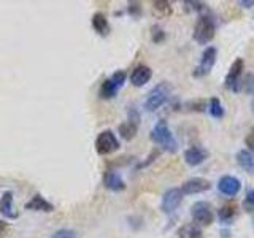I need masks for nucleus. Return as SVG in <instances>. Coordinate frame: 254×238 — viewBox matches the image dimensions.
Returning <instances> with one entry per match:
<instances>
[{"label":"nucleus","mask_w":254,"mask_h":238,"mask_svg":"<svg viewBox=\"0 0 254 238\" xmlns=\"http://www.w3.org/2000/svg\"><path fill=\"white\" fill-rule=\"evenodd\" d=\"M151 140H153L157 146H161L164 151H167V153H177V149H178V143L175 140L169 124H167V121H164V119L157 121L156 125L153 127V130H151Z\"/></svg>","instance_id":"nucleus-1"},{"label":"nucleus","mask_w":254,"mask_h":238,"mask_svg":"<svg viewBox=\"0 0 254 238\" xmlns=\"http://www.w3.org/2000/svg\"><path fill=\"white\" fill-rule=\"evenodd\" d=\"M170 84L169 83H161L154 86L153 89L149 91L148 97L145 100V108L146 111H156L161 108L164 103L169 100L170 97Z\"/></svg>","instance_id":"nucleus-2"},{"label":"nucleus","mask_w":254,"mask_h":238,"mask_svg":"<svg viewBox=\"0 0 254 238\" xmlns=\"http://www.w3.org/2000/svg\"><path fill=\"white\" fill-rule=\"evenodd\" d=\"M214 34H216V24H214V21L210 16H202L194 27V40L198 45H206L214 38Z\"/></svg>","instance_id":"nucleus-3"},{"label":"nucleus","mask_w":254,"mask_h":238,"mask_svg":"<svg viewBox=\"0 0 254 238\" xmlns=\"http://www.w3.org/2000/svg\"><path fill=\"white\" fill-rule=\"evenodd\" d=\"M126 78H127V75H126L124 70L115 71L113 75H111L110 78H107L105 81L102 83L99 95H100L102 99H113L115 95L119 92V89H121V87L124 86Z\"/></svg>","instance_id":"nucleus-4"},{"label":"nucleus","mask_w":254,"mask_h":238,"mask_svg":"<svg viewBox=\"0 0 254 238\" xmlns=\"http://www.w3.org/2000/svg\"><path fill=\"white\" fill-rule=\"evenodd\" d=\"M190 214L197 226H210L214 221V211L213 206L208 202H195L190 208Z\"/></svg>","instance_id":"nucleus-5"},{"label":"nucleus","mask_w":254,"mask_h":238,"mask_svg":"<svg viewBox=\"0 0 254 238\" xmlns=\"http://www.w3.org/2000/svg\"><path fill=\"white\" fill-rule=\"evenodd\" d=\"M116 149H119V140L116 138V135L111 130H103L99 133L97 140H95V151L100 156H108L111 153H115Z\"/></svg>","instance_id":"nucleus-6"},{"label":"nucleus","mask_w":254,"mask_h":238,"mask_svg":"<svg viewBox=\"0 0 254 238\" xmlns=\"http://www.w3.org/2000/svg\"><path fill=\"white\" fill-rule=\"evenodd\" d=\"M216 56H218V50L214 46H208L206 50L202 53V58H200V62H198V65L195 67L194 70V76L195 78H202V76H206L211 71L213 65L216 63Z\"/></svg>","instance_id":"nucleus-7"},{"label":"nucleus","mask_w":254,"mask_h":238,"mask_svg":"<svg viewBox=\"0 0 254 238\" xmlns=\"http://www.w3.org/2000/svg\"><path fill=\"white\" fill-rule=\"evenodd\" d=\"M138 125H140V113L135 108H129V111H127V121L119 125V133H121V137L124 140L129 141L137 135Z\"/></svg>","instance_id":"nucleus-8"},{"label":"nucleus","mask_w":254,"mask_h":238,"mask_svg":"<svg viewBox=\"0 0 254 238\" xmlns=\"http://www.w3.org/2000/svg\"><path fill=\"white\" fill-rule=\"evenodd\" d=\"M183 198H185V194L181 192V189L178 187H172L169 189L167 192L162 195V202H161V210L164 213H173L175 210L178 208V206L181 205Z\"/></svg>","instance_id":"nucleus-9"},{"label":"nucleus","mask_w":254,"mask_h":238,"mask_svg":"<svg viewBox=\"0 0 254 238\" xmlns=\"http://www.w3.org/2000/svg\"><path fill=\"white\" fill-rule=\"evenodd\" d=\"M242 189V182L232 175H224L218 181V190L226 197H235Z\"/></svg>","instance_id":"nucleus-10"},{"label":"nucleus","mask_w":254,"mask_h":238,"mask_svg":"<svg viewBox=\"0 0 254 238\" xmlns=\"http://www.w3.org/2000/svg\"><path fill=\"white\" fill-rule=\"evenodd\" d=\"M180 189L185 195L202 194V192H206V190L211 189V182L205 178H190V179L185 181V184H183Z\"/></svg>","instance_id":"nucleus-11"},{"label":"nucleus","mask_w":254,"mask_h":238,"mask_svg":"<svg viewBox=\"0 0 254 238\" xmlns=\"http://www.w3.org/2000/svg\"><path fill=\"white\" fill-rule=\"evenodd\" d=\"M208 159V151L202 146H190L185 151V161L190 167H197Z\"/></svg>","instance_id":"nucleus-12"},{"label":"nucleus","mask_w":254,"mask_h":238,"mask_svg":"<svg viewBox=\"0 0 254 238\" xmlns=\"http://www.w3.org/2000/svg\"><path fill=\"white\" fill-rule=\"evenodd\" d=\"M243 68H245V60L242 58H238L234 60V63L230 65V70L226 76V87L229 89H235V86L240 83V76L243 73Z\"/></svg>","instance_id":"nucleus-13"},{"label":"nucleus","mask_w":254,"mask_h":238,"mask_svg":"<svg viewBox=\"0 0 254 238\" xmlns=\"http://www.w3.org/2000/svg\"><path fill=\"white\" fill-rule=\"evenodd\" d=\"M151 76H153V71L148 65H137L130 73V83L135 87H141L149 81Z\"/></svg>","instance_id":"nucleus-14"},{"label":"nucleus","mask_w":254,"mask_h":238,"mask_svg":"<svg viewBox=\"0 0 254 238\" xmlns=\"http://www.w3.org/2000/svg\"><path fill=\"white\" fill-rule=\"evenodd\" d=\"M0 214L8 219H16L18 218V211L14 210V198L13 192H3L2 198H0Z\"/></svg>","instance_id":"nucleus-15"},{"label":"nucleus","mask_w":254,"mask_h":238,"mask_svg":"<svg viewBox=\"0 0 254 238\" xmlns=\"http://www.w3.org/2000/svg\"><path fill=\"white\" fill-rule=\"evenodd\" d=\"M103 184H105L107 189L115 190V192H119V190L126 189V182L121 178V175H119L118 172H113V170L105 172V175H103Z\"/></svg>","instance_id":"nucleus-16"},{"label":"nucleus","mask_w":254,"mask_h":238,"mask_svg":"<svg viewBox=\"0 0 254 238\" xmlns=\"http://www.w3.org/2000/svg\"><path fill=\"white\" fill-rule=\"evenodd\" d=\"M24 206H26V210H30V211H45V213L54 211V205L48 202L46 198H43L40 194H35Z\"/></svg>","instance_id":"nucleus-17"},{"label":"nucleus","mask_w":254,"mask_h":238,"mask_svg":"<svg viewBox=\"0 0 254 238\" xmlns=\"http://www.w3.org/2000/svg\"><path fill=\"white\" fill-rule=\"evenodd\" d=\"M235 159H237V164L240 165L245 172L254 175V153H251L248 149H242L237 153Z\"/></svg>","instance_id":"nucleus-18"},{"label":"nucleus","mask_w":254,"mask_h":238,"mask_svg":"<svg viewBox=\"0 0 254 238\" xmlns=\"http://www.w3.org/2000/svg\"><path fill=\"white\" fill-rule=\"evenodd\" d=\"M92 27L102 37H107L110 34V22L107 19V16L103 14V13H100V11L94 13V16H92Z\"/></svg>","instance_id":"nucleus-19"},{"label":"nucleus","mask_w":254,"mask_h":238,"mask_svg":"<svg viewBox=\"0 0 254 238\" xmlns=\"http://www.w3.org/2000/svg\"><path fill=\"white\" fill-rule=\"evenodd\" d=\"M178 237L180 238H203V232L197 224H185L178 229Z\"/></svg>","instance_id":"nucleus-20"},{"label":"nucleus","mask_w":254,"mask_h":238,"mask_svg":"<svg viewBox=\"0 0 254 238\" xmlns=\"http://www.w3.org/2000/svg\"><path fill=\"white\" fill-rule=\"evenodd\" d=\"M210 115L216 119H221L224 118V107H222V103L218 97H213L210 99Z\"/></svg>","instance_id":"nucleus-21"},{"label":"nucleus","mask_w":254,"mask_h":238,"mask_svg":"<svg viewBox=\"0 0 254 238\" xmlns=\"http://www.w3.org/2000/svg\"><path fill=\"white\" fill-rule=\"evenodd\" d=\"M218 216L222 222H229L235 216V206L234 205H224L222 208L218 211Z\"/></svg>","instance_id":"nucleus-22"},{"label":"nucleus","mask_w":254,"mask_h":238,"mask_svg":"<svg viewBox=\"0 0 254 238\" xmlns=\"http://www.w3.org/2000/svg\"><path fill=\"white\" fill-rule=\"evenodd\" d=\"M154 10L159 11L161 14H170L172 13V6L169 2H154Z\"/></svg>","instance_id":"nucleus-23"},{"label":"nucleus","mask_w":254,"mask_h":238,"mask_svg":"<svg viewBox=\"0 0 254 238\" xmlns=\"http://www.w3.org/2000/svg\"><path fill=\"white\" fill-rule=\"evenodd\" d=\"M51 238H75V234L68 229H61L58 232H54Z\"/></svg>","instance_id":"nucleus-24"},{"label":"nucleus","mask_w":254,"mask_h":238,"mask_svg":"<svg viewBox=\"0 0 254 238\" xmlns=\"http://www.w3.org/2000/svg\"><path fill=\"white\" fill-rule=\"evenodd\" d=\"M129 13L133 16V18H138V16L141 14V5L137 2V3H133V2H130L129 3Z\"/></svg>","instance_id":"nucleus-25"},{"label":"nucleus","mask_w":254,"mask_h":238,"mask_svg":"<svg viewBox=\"0 0 254 238\" xmlns=\"http://www.w3.org/2000/svg\"><path fill=\"white\" fill-rule=\"evenodd\" d=\"M245 143H246V146H248V151H251V153H254V127L250 130V133L246 135Z\"/></svg>","instance_id":"nucleus-26"},{"label":"nucleus","mask_w":254,"mask_h":238,"mask_svg":"<svg viewBox=\"0 0 254 238\" xmlns=\"http://www.w3.org/2000/svg\"><path fill=\"white\" fill-rule=\"evenodd\" d=\"M245 203L248 205V206H254V189H250L248 192H246Z\"/></svg>","instance_id":"nucleus-27"},{"label":"nucleus","mask_w":254,"mask_h":238,"mask_svg":"<svg viewBox=\"0 0 254 238\" xmlns=\"http://www.w3.org/2000/svg\"><path fill=\"white\" fill-rule=\"evenodd\" d=\"M153 30H156V32H154V35H153V40H154L156 43H159L161 40H164L165 34H164V32H162L161 29H159V27H154Z\"/></svg>","instance_id":"nucleus-28"},{"label":"nucleus","mask_w":254,"mask_h":238,"mask_svg":"<svg viewBox=\"0 0 254 238\" xmlns=\"http://www.w3.org/2000/svg\"><path fill=\"white\" fill-rule=\"evenodd\" d=\"M240 6H245V8H250V6H254V0H250V2H246V0H240L238 2Z\"/></svg>","instance_id":"nucleus-29"},{"label":"nucleus","mask_w":254,"mask_h":238,"mask_svg":"<svg viewBox=\"0 0 254 238\" xmlns=\"http://www.w3.org/2000/svg\"><path fill=\"white\" fill-rule=\"evenodd\" d=\"M6 227H8V224H6V222H5V221H2V219H0V234H3L5 230H6Z\"/></svg>","instance_id":"nucleus-30"},{"label":"nucleus","mask_w":254,"mask_h":238,"mask_svg":"<svg viewBox=\"0 0 254 238\" xmlns=\"http://www.w3.org/2000/svg\"><path fill=\"white\" fill-rule=\"evenodd\" d=\"M251 107H253V111H254V91H253V103H251Z\"/></svg>","instance_id":"nucleus-31"}]
</instances>
